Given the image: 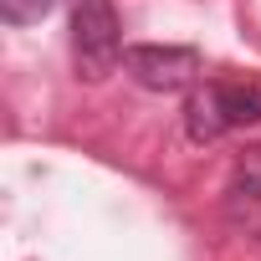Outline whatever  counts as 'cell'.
Returning <instances> with one entry per match:
<instances>
[{
    "label": "cell",
    "instance_id": "5b68a950",
    "mask_svg": "<svg viewBox=\"0 0 261 261\" xmlns=\"http://www.w3.org/2000/svg\"><path fill=\"white\" fill-rule=\"evenodd\" d=\"M51 6L57 0H0V21L6 26H36V21L51 16Z\"/></svg>",
    "mask_w": 261,
    "mask_h": 261
},
{
    "label": "cell",
    "instance_id": "8992f818",
    "mask_svg": "<svg viewBox=\"0 0 261 261\" xmlns=\"http://www.w3.org/2000/svg\"><path fill=\"white\" fill-rule=\"evenodd\" d=\"M241 179H256V185H261V149H251V154L241 159Z\"/></svg>",
    "mask_w": 261,
    "mask_h": 261
},
{
    "label": "cell",
    "instance_id": "277c9868",
    "mask_svg": "<svg viewBox=\"0 0 261 261\" xmlns=\"http://www.w3.org/2000/svg\"><path fill=\"white\" fill-rule=\"evenodd\" d=\"M215 92H220V113H225L230 128L261 123V87H256V82H220Z\"/></svg>",
    "mask_w": 261,
    "mask_h": 261
},
{
    "label": "cell",
    "instance_id": "7a4b0ae2",
    "mask_svg": "<svg viewBox=\"0 0 261 261\" xmlns=\"http://www.w3.org/2000/svg\"><path fill=\"white\" fill-rule=\"evenodd\" d=\"M123 67L149 92H185V87H195V77H200L205 62H200L195 46H128Z\"/></svg>",
    "mask_w": 261,
    "mask_h": 261
},
{
    "label": "cell",
    "instance_id": "6da1fadb",
    "mask_svg": "<svg viewBox=\"0 0 261 261\" xmlns=\"http://www.w3.org/2000/svg\"><path fill=\"white\" fill-rule=\"evenodd\" d=\"M72 57H77V77L102 82L118 62H123V26L113 0H77L72 11Z\"/></svg>",
    "mask_w": 261,
    "mask_h": 261
},
{
    "label": "cell",
    "instance_id": "3957f363",
    "mask_svg": "<svg viewBox=\"0 0 261 261\" xmlns=\"http://www.w3.org/2000/svg\"><path fill=\"white\" fill-rule=\"evenodd\" d=\"M225 113H220V92L215 87H195L190 97H185V134L195 139V144H215L220 134H225Z\"/></svg>",
    "mask_w": 261,
    "mask_h": 261
}]
</instances>
